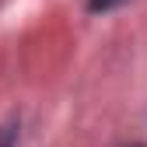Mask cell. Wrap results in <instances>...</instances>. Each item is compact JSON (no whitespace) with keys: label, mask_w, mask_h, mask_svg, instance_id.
I'll use <instances>...</instances> for the list:
<instances>
[{"label":"cell","mask_w":147,"mask_h":147,"mask_svg":"<svg viewBox=\"0 0 147 147\" xmlns=\"http://www.w3.org/2000/svg\"><path fill=\"white\" fill-rule=\"evenodd\" d=\"M0 147H14V126H0Z\"/></svg>","instance_id":"6da1fadb"},{"label":"cell","mask_w":147,"mask_h":147,"mask_svg":"<svg viewBox=\"0 0 147 147\" xmlns=\"http://www.w3.org/2000/svg\"><path fill=\"white\" fill-rule=\"evenodd\" d=\"M119 0H91V11H109V7H116Z\"/></svg>","instance_id":"7a4b0ae2"},{"label":"cell","mask_w":147,"mask_h":147,"mask_svg":"<svg viewBox=\"0 0 147 147\" xmlns=\"http://www.w3.org/2000/svg\"><path fill=\"white\" fill-rule=\"evenodd\" d=\"M130 147H140V144H130Z\"/></svg>","instance_id":"3957f363"}]
</instances>
